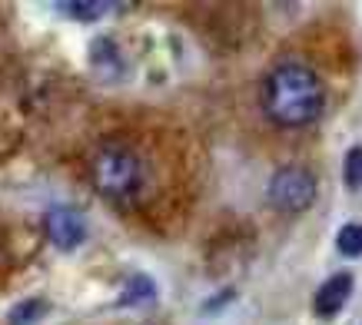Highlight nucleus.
<instances>
[{
	"label": "nucleus",
	"instance_id": "obj_7",
	"mask_svg": "<svg viewBox=\"0 0 362 325\" xmlns=\"http://www.w3.org/2000/svg\"><path fill=\"white\" fill-rule=\"evenodd\" d=\"M47 312H50L47 299H23L7 312V325H37Z\"/></svg>",
	"mask_w": 362,
	"mask_h": 325
},
{
	"label": "nucleus",
	"instance_id": "obj_3",
	"mask_svg": "<svg viewBox=\"0 0 362 325\" xmlns=\"http://www.w3.org/2000/svg\"><path fill=\"white\" fill-rule=\"evenodd\" d=\"M316 176L306 166H283V170H276L269 186H266V199L279 213H303L316 203Z\"/></svg>",
	"mask_w": 362,
	"mask_h": 325
},
{
	"label": "nucleus",
	"instance_id": "obj_10",
	"mask_svg": "<svg viewBox=\"0 0 362 325\" xmlns=\"http://www.w3.org/2000/svg\"><path fill=\"white\" fill-rule=\"evenodd\" d=\"M336 249H339L342 256H349V259L362 256V223H346V226L339 229V236H336Z\"/></svg>",
	"mask_w": 362,
	"mask_h": 325
},
{
	"label": "nucleus",
	"instance_id": "obj_6",
	"mask_svg": "<svg viewBox=\"0 0 362 325\" xmlns=\"http://www.w3.org/2000/svg\"><path fill=\"white\" fill-rule=\"evenodd\" d=\"M156 299V285L150 276H130L127 279V285H123L120 299H117V305L120 309H133V305H146Z\"/></svg>",
	"mask_w": 362,
	"mask_h": 325
},
{
	"label": "nucleus",
	"instance_id": "obj_8",
	"mask_svg": "<svg viewBox=\"0 0 362 325\" xmlns=\"http://www.w3.org/2000/svg\"><path fill=\"white\" fill-rule=\"evenodd\" d=\"M57 11L64 17H74V20H100L107 11H113V4H90V0H64L57 4Z\"/></svg>",
	"mask_w": 362,
	"mask_h": 325
},
{
	"label": "nucleus",
	"instance_id": "obj_4",
	"mask_svg": "<svg viewBox=\"0 0 362 325\" xmlns=\"http://www.w3.org/2000/svg\"><path fill=\"white\" fill-rule=\"evenodd\" d=\"M44 232L57 249L74 252L77 246H83V239H87V223H83V216H80L77 209L54 206L44 219Z\"/></svg>",
	"mask_w": 362,
	"mask_h": 325
},
{
	"label": "nucleus",
	"instance_id": "obj_5",
	"mask_svg": "<svg viewBox=\"0 0 362 325\" xmlns=\"http://www.w3.org/2000/svg\"><path fill=\"white\" fill-rule=\"evenodd\" d=\"M352 272H336L332 279H326L316 289V299H313V309H316L319 319H336V315L346 309L352 295Z\"/></svg>",
	"mask_w": 362,
	"mask_h": 325
},
{
	"label": "nucleus",
	"instance_id": "obj_9",
	"mask_svg": "<svg viewBox=\"0 0 362 325\" xmlns=\"http://www.w3.org/2000/svg\"><path fill=\"white\" fill-rule=\"evenodd\" d=\"M342 183L349 193H359L362 189V146H352L342 160Z\"/></svg>",
	"mask_w": 362,
	"mask_h": 325
},
{
	"label": "nucleus",
	"instance_id": "obj_2",
	"mask_svg": "<svg viewBox=\"0 0 362 325\" xmlns=\"http://www.w3.org/2000/svg\"><path fill=\"white\" fill-rule=\"evenodd\" d=\"M90 176H93L97 193H103L107 199H127V196H133L140 189L143 166L127 146H103L93 156Z\"/></svg>",
	"mask_w": 362,
	"mask_h": 325
},
{
	"label": "nucleus",
	"instance_id": "obj_1",
	"mask_svg": "<svg viewBox=\"0 0 362 325\" xmlns=\"http://www.w3.org/2000/svg\"><path fill=\"white\" fill-rule=\"evenodd\" d=\"M326 107V90L306 64H279L263 83V110L279 126H309Z\"/></svg>",
	"mask_w": 362,
	"mask_h": 325
}]
</instances>
